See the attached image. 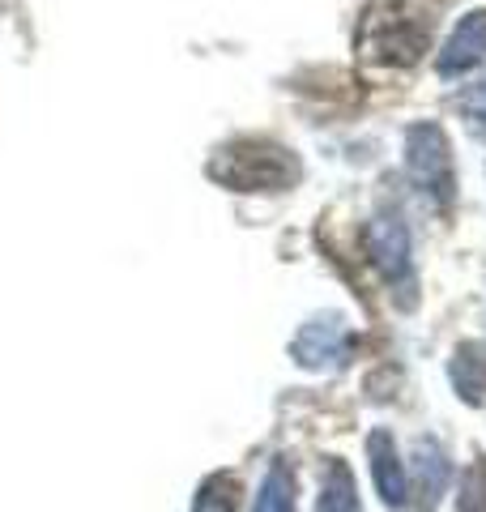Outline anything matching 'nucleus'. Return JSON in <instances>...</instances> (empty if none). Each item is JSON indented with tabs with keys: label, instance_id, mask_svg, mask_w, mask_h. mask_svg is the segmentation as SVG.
I'll list each match as a JSON object with an SVG mask.
<instances>
[{
	"label": "nucleus",
	"instance_id": "nucleus-7",
	"mask_svg": "<svg viewBox=\"0 0 486 512\" xmlns=\"http://www.w3.org/2000/svg\"><path fill=\"white\" fill-rule=\"evenodd\" d=\"M482 56H486V9H474L469 18H461V26L452 30V39L444 43L440 73L444 77L469 73L474 64H482Z\"/></svg>",
	"mask_w": 486,
	"mask_h": 512
},
{
	"label": "nucleus",
	"instance_id": "nucleus-10",
	"mask_svg": "<svg viewBox=\"0 0 486 512\" xmlns=\"http://www.w3.org/2000/svg\"><path fill=\"white\" fill-rule=\"evenodd\" d=\"M316 512H359V487H354V474L346 461H329Z\"/></svg>",
	"mask_w": 486,
	"mask_h": 512
},
{
	"label": "nucleus",
	"instance_id": "nucleus-8",
	"mask_svg": "<svg viewBox=\"0 0 486 512\" xmlns=\"http://www.w3.org/2000/svg\"><path fill=\"white\" fill-rule=\"evenodd\" d=\"M367 453H371V474H376L380 500L388 508H405V504H410V487H405V466L397 457L393 436H388V431H371Z\"/></svg>",
	"mask_w": 486,
	"mask_h": 512
},
{
	"label": "nucleus",
	"instance_id": "nucleus-4",
	"mask_svg": "<svg viewBox=\"0 0 486 512\" xmlns=\"http://www.w3.org/2000/svg\"><path fill=\"white\" fill-rule=\"evenodd\" d=\"M367 256L376 261L380 278L397 291L401 308L418 303V278H414V261H410V231L401 227V218H371L367 222Z\"/></svg>",
	"mask_w": 486,
	"mask_h": 512
},
{
	"label": "nucleus",
	"instance_id": "nucleus-13",
	"mask_svg": "<svg viewBox=\"0 0 486 512\" xmlns=\"http://www.w3.org/2000/svg\"><path fill=\"white\" fill-rule=\"evenodd\" d=\"M457 504H461V512H486V457H478L474 466L465 470Z\"/></svg>",
	"mask_w": 486,
	"mask_h": 512
},
{
	"label": "nucleus",
	"instance_id": "nucleus-3",
	"mask_svg": "<svg viewBox=\"0 0 486 512\" xmlns=\"http://www.w3.org/2000/svg\"><path fill=\"white\" fill-rule=\"evenodd\" d=\"M431 39V22L418 18L414 9H376L363 26V52L371 60H388V64H414L418 52Z\"/></svg>",
	"mask_w": 486,
	"mask_h": 512
},
{
	"label": "nucleus",
	"instance_id": "nucleus-1",
	"mask_svg": "<svg viewBox=\"0 0 486 512\" xmlns=\"http://www.w3.org/2000/svg\"><path fill=\"white\" fill-rule=\"evenodd\" d=\"M209 175L239 192H278L299 180V163L273 141H235L209 163Z\"/></svg>",
	"mask_w": 486,
	"mask_h": 512
},
{
	"label": "nucleus",
	"instance_id": "nucleus-2",
	"mask_svg": "<svg viewBox=\"0 0 486 512\" xmlns=\"http://www.w3.org/2000/svg\"><path fill=\"white\" fill-rule=\"evenodd\" d=\"M405 167H410V180L440 210H448L452 197H457V171H452V150H448V137L440 124L410 128V137H405Z\"/></svg>",
	"mask_w": 486,
	"mask_h": 512
},
{
	"label": "nucleus",
	"instance_id": "nucleus-6",
	"mask_svg": "<svg viewBox=\"0 0 486 512\" xmlns=\"http://www.w3.org/2000/svg\"><path fill=\"white\" fill-rule=\"evenodd\" d=\"M448 478H452V466L444 457V448L435 440H418L414 444V474H405V487H410L418 508H435L440 495L448 491Z\"/></svg>",
	"mask_w": 486,
	"mask_h": 512
},
{
	"label": "nucleus",
	"instance_id": "nucleus-5",
	"mask_svg": "<svg viewBox=\"0 0 486 512\" xmlns=\"http://www.w3.org/2000/svg\"><path fill=\"white\" fill-rule=\"evenodd\" d=\"M290 355H295L303 367H312V372H324V367H342L346 355H350V333L342 325V316H324V320L303 325L299 338L290 342Z\"/></svg>",
	"mask_w": 486,
	"mask_h": 512
},
{
	"label": "nucleus",
	"instance_id": "nucleus-11",
	"mask_svg": "<svg viewBox=\"0 0 486 512\" xmlns=\"http://www.w3.org/2000/svg\"><path fill=\"white\" fill-rule=\"evenodd\" d=\"M252 512H295V474H290L286 461H273L269 466Z\"/></svg>",
	"mask_w": 486,
	"mask_h": 512
},
{
	"label": "nucleus",
	"instance_id": "nucleus-9",
	"mask_svg": "<svg viewBox=\"0 0 486 512\" xmlns=\"http://www.w3.org/2000/svg\"><path fill=\"white\" fill-rule=\"evenodd\" d=\"M452 384L465 402H482L486 397V346L482 342H465L457 355H452Z\"/></svg>",
	"mask_w": 486,
	"mask_h": 512
},
{
	"label": "nucleus",
	"instance_id": "nucleus-12",
	"mask_svg": "<svg viewBox=\"0 0 486 512\" xmlns=\"http://www.w3.org/2000/svg\"><path fill=\"white\" fill-rule=\"evenodd\" d=\"M235 504H239V483L231 474H214L201 483L192 512H235Z\"/></svg>",
	"mask_w": 486,
	"mask_h": 512
},
{
	"label": "nucleus",
	"instance_id": "nucleus-14",
	"mask_svg": "<svg viewBox=\"0 0 486 512\" xmlns=\"http://www.w3.org/2000/svg\"><path fill=\"white\" fill-rule=\"evenodd\" d=\"M461 107H465V116H469V128H474V133H486V82L469 90L465 99H461Z\"/></svg>",
	"mask_w": 486,
	"mask_h": 512
}]
</instances>
